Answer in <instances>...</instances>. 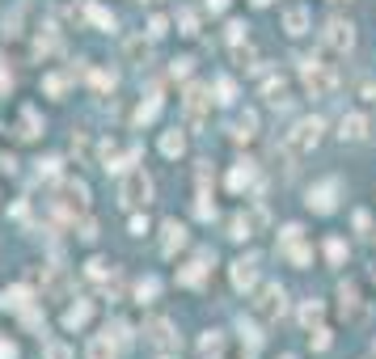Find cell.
Segmentation results:
<instances>
[{
	"label": "cell",
	"instance_id": "1",
	"mask_svg": "<svg viewBox=\"0 0 376 359\" xmlns=\"http://www.w3.org/2000/svg\"><path fill=\"white\" fill-rule=\"evenodd\" d=\"M284 309H288V292H284L279 283H262V287L254 292V317H258L262 326L279 322V317H284Z\"/></svg>",
	"mask_w": 376,
	"mask_h": 359
},
{
	"label": "cell",
	"instance_id": "2",
	"mask_svg": "<svg viewBox=\"0 0 376 359\" xmlns=\"http://www.w3.org/2000/svg\"><path fill=\"white\" fill-rule=\"evenodd\" d=\"M300 81H304V89H309L313 97H330L334 85H338V72H334V64L304 60V64H300Z\"/></svg>",
	"mask_w": 376,
	"mask_h": 359
},
{
	"label": "cell",
	"instance_id": "3",
	"mask_svg": "<svg viewBox=\"0 0 376 359\" xmlns=\"http://www.w3.org/2000/svg\"><path fill=\"white\" fill-rule=\"evenodd\" d=\"M321 131H326V123H321L317 115H313V119H300V123L284 135V148L292 152V157H304V152H313V148H317Z\"/></svg>",
	"mask_w": 376,
	"mask_h": 359
},
{
	"label": "cell",
	"instance_id": "4",
	"mask_svg": "<svg viewBox=\"0 0 376 359\" xmlns=\"http://www.w3.org/2000/svg\"><path fill=\"white\" fill-rule=\"evenodd\" d=\"M119 203L123 208H148L152 203V178L144 169H131L123 178V186H119Z\"/></svg>",
	"mask_w": 376,
	"mask_h": 359
},
{
	"label": "cell",
	"instance_id": "5",
	"mask_svg": "<svg viewBox=\"0 0 376 359\" xmlns=\"http://www.w3.org/2000/svg\"><path fill=\"white\" fill-rule=\"evenodd\" d=\"M338 190H343V182H338V178L317 182V186L309 190V208H313L317 216H330V212L338 208Z\"/></svg>",
	"mask_w": 376,
	"mask_h": 359
},
{
	"label": "cell",
	"instance_id": "6",
	"mask_svg": "<svg viewBox=\"0 0 376 359\" xmlns=\"http://www.w3.org/2000/svg\"><path fill=\"white\" fill-rule=\"evenodd\" d=\"M85 208H89V186L76 182V178H68L60 186V212L64 216H85Z\"/></svg>",
	"mask_w": 376,
	"mask_h": 359
},
{
	"label": "cell",
	"instance_id": "7",
	"mask_svg": "<svg viewBox=\"0 0 376 359\" xmlns=\"http://www.w3.org/2000/svg\"><path fill=\"white\" fill-rule=\"evenodd\" d=\"M321 38H326V47H330V51L347 56V51L355 47V26H351L347 17H330V22H326V34H321Z\"/></svg>",
	"mask_w": 376,
	"mask_h": 359
},
{
	"label": "cell",
	"instance_id": "8",
	"mask_svg": "<svg viewBox=\"0 0 376 359\" xmlns=\"http://www.w3.org/2000/svg\"><path fill=\"white\" fill-rule=\"evenodd\" d=\"M211 262H216V258H211V249H203L195 262L178 267V283H182V287H203V283H207V275H211Z\"/></svg>",
	"mask_w": 376,
	"mask_h": 359
},
{
	"label": "cell",
	"instance_id": "9",
	"mask_svg": "<svg viewBox=\"0 0 376 359\" xmlns=\"http://www.w3.org/2000/svg\"><path fill=\"white\" fill-rule=\"evenodd\" d=\"M144 334H148V342L161 347V351H174V347H178V330H174L170 317H148V322H144Z\"/></svg>",
	"mask_w": 376,
	"mask_h": 359
},
{
	"label": "cell",
	"instance_id": "10",
	"mask_svg": "<svg viewBox=\"0 0 376 359\" xmlns=\"http://www.w3.org/2000/svg\"><path fill=\"white\" fill-rule=\"evenodd\" d=\"M207 85H190L186 89V123L190 127H203V119H207Z\"/></svg>",
	"mask_w": 376,
	"mask_h": 359
},
{
	"label": "cell",
	"instance_id": "11",
	"mask_svg": "<svg viewBox=\"0 0 376 359\" xmlns=\"http://www.w3.org/2000/svg\"><path fill=\"white\" fill-rule=\"evenodd\" d=\"M186 241H190V237H186V224H178V220H165V224H161V253H165V258H174Z\"/></svg>",
	"mask_w": 376,
	"mask_h": 359
},
{
	"label": "cell",
	"instance_id": "12",
	"mask_svg": "<svg viewBox=\"0 0 376 359\" xmlns=\"http://www.w3.org/2000/svg\"><path fill=\"white\" fill-rule=\"evenodd\" d=\"M309 5H300V0H292V5L284 9V30L292 34V38H300V34H309Z\"/></svg>",
	"mask_w": 376,
	"mask_h": 359
},
{
	"label": "cell",
	"instance_id": "13",
	"mask_svg": "<svg viewBox=\"0 0 376 359\" xmlns=\"http://www.w3.org/2000/svg\"><path fill=\"white\" fill-rule=\"evenodd\" d=\"M338 309L347 322H359L363 317V300H359V287L355 283H338Z\"/></svg>",
	"mask_w": 376,
	"mask_h": 359
},
{
	"label": "cell",
	"instance_id": "14",
	"mask_svg": "<svg viewBox=\"0 0 376 359\" xmlns=\"http://www.w3.org/2000/svg\"><path fill=\"white\" fill-rule=\"evenodd\" d=\"M229 275H233V287H237V292H250V287L258 283V258H237Z\"/></svg>",
	"mask_w": 376,
	"mask_h": 359
},
{
	"label": "cell",
	"instance_id": "15",
	"mask_svg": "<svg viewBox=\"0 0 376 359\" xmlns=\"http://www.w3.org/2000/svg\"><path fill=\"white\" fill-rule=\"evenodd\" d=\"M0 309H5V313H22V309H30V287H26V283L5 287V292H0Z\"/></svg>",
	"mask_w": 376,
	"mask_h": 359
},
{
	"label": "cell",
	"instance_id": "16",
	"mask_svg": "<svg viewBox=\"0 0 376 359\" xmlns=\"http://www.w3.org/2000/svg\"><path fill=\"white\" fill-rule=\"evenodd\" d=\"M85 359H119V342L111 334H93L85 347Z\"/></svg>",
	"mask_w": 376,
	"mask_h": 359
},
{
	"label": "cell",
	"instance_id": "17",
	"mask_svg": "<svg viewBox=\"0 0 376 359\" xmlns=\"http://www.w3.org/2000/svg\"><path fill=\"white\" fill-rule=\"evenodd\" d=\"M338 135H343V140H351V144H359V140L368 135V119H363V115H343Z\"/></svg>",
	"mask_w": 376,
	"mask_h": 359
},
{
	"label": "cell",
	"instance_id": "18",
	"mask_svg": "<svg viewBox=\"0 0 376 359\" xmlns=\"http://www.w3.org/2000/svg\"><path fill=\"white\" fill-rule=\"evenodd\" d=\"M254 178H258V174H254V165H250V161H241V165H233V174H229V190H237V194H241V190H250V186H254Z\"/></svg>",
	"mask_w": 376,
	"mask_h": 359
},
{
	"label": "cell",
	"instance_id": "19",
	"mask_svg": "<svg viewBox=\"0 0 376 359\" xmlns=\"http://www.w3.org/2000/svg\"><path fill=\"white\" fill-rule=\"evenodd\" d=\"M156 115H161V93H148V97L140 101V106H136V119H131V123H136V127H144V123H152Z\"/></svg>",
	"mask_w": 376,
	"mask_h": 359
},
{
	"label": "cell",
	"instance_id": "20",
	"mask_svg": "<svg viewBox=\"0 0 376 359\" xmlns=\"http://www.w3.org/2000/svg\"><path fill=\"white\" fill-rule=\"evenodd\" d=\"M161 152H165L170 161H178L182 152H186V135H182L178 127H174V131H165V135H161Z\"/></svg>",
	"mask_w": 376,
	"mask_h": 359
},
{
	"label": "cell",
	"instance_id": "21",
	"mask_svg": "<svg viewBox=\"0 0 376 359\" xmlns=\"http://www.w3.org/2000/svg\"><path fill=\"white\" fill-rule=\"evenodd\" d=\"M85 17H89L97 30H115V26H119V22H115V13H111V9H101L97 0H89V5H85Z\"/></svg>",
	"mask_w": 376,
	"mask_h": 359
},
{
	"label": "cell",
	"instance_id": "22",
	"mask_svg": "<svg viewBox=\"0 0 376 359\" xmlns=\"http://www.w3.org/2000/svg\"><path fill=\"white\" fill-rule=\"evenodd\" d=\"M89 317H93V304H89V300H76L72 309L64 313V326H68V330H76V326H85Z\"/></svg>",
	"mask_w": 376,
	"mask_h": 359
},
{
	"label": "cell",
	"instance_id": "23",
	"mask_svg": "<svg viewBox=\"0 0 376 359\" xmlns=\"http://www.w3.org/2000/svg\"><path fill=\"white\" fill-rule=\"evenodd\" d=\"M38 131H42V127H38V110L26 106V110H22V123H17V140H34Z\"/></svg>",
	"mask_w": 376,
	"mask_h": 359
},
{
	"label": "cell",
	"instance_id": "24",
	"mask_svg": "<svg viewBox=\"0 0 376 359\" xmlns=\"http://www.w3.org/2000/svg\"><path fill=\"white\" fill-rule=\"evenodd\" d=\"M262 97L271 101V106H279V101H288V85H284V76H271L262 85Z\"/></svg>",
	"mask_w": 376,
	"mask_h": 359
},
{
	"label": "cell",
	"instance_id": "25",
	"mask_svg": "<svg viewBox=\"0 0 376 359\" xmlns=\"http://www.w3.org/2000/svg\"><path fill=\"white\" fill-rule=\"evenodd\" d=\"M284 249H288V262H292V267H309V262H313V249H309L304 241H288Z\"/></svg>",
	"mask_w": 376,
	"mask_h": 359
},
{
	"label": "cell",
	"instance_id": "26",
	"mask_svg": "<svg viewBox=\"0 0 376 359\" xmlns=\"http://www.w3.org/2000/svg\"><path fill=\"white\" fill-rule=\"evenodd\" d=\"M123 51H127V60H131V64H148V51H152V47H148V38H127Z\"/></svg>",
	"mask_w": 376,
	"mask_h": 359
},
{
	"label": "cell",
	"instance_id": "27",
	"mask_svg": "<svg viewBox=\"0 0 376 359\" xmlns=\"http://www.w3.org/2000/svg\"><path fill=\"white\" fill-rule=\"evenodd\" d=\"M42 359H72V347L60 342V338H51V342H42Z\"/></svg>",
	"mask_w": 376,
	"mask_h": 359
},
{
	"label": "cell",
	"instance_id": "28",
	"mask_svg": "<svg viewBox=\"0 0 376 359\" xmlns=\"http://www.w3.org/2000/svg\"><path fill=\"white\" fill-rule=\"evenodd\" d=\"M195 216L199 220H216V203H211L207 190H199V199H195Z\"/></svg>",
	"mask_w": 376,
	"mask_h": 359
},
{
	"label": "cell",
	"instance_id": "29",
	"mask_svg": "<svg viewBox=\"0 0 376 359\" xmlns=\"http://www.w3.org/2000/svg\"><path fill=\"white\" fill-rule=\"evenodd\" d=\"M220 347H224V334H220V330H207V334H203V342H199V351H203V355H220Z\"/></svg>",
	"mask_w": 376,
	"mask_h": 359
},
{
	"label": "cell",
	"instance_id": "30",
	"mask_svg": "<svg viewBox=\"0 0 376 359\" xmlns=\"http://www.w3.org/2000/svg\"><path fill=\"white\" fill-rule=\"evenodd\" d=\"M326 258H330V267H343V262H347V245H343L338 237L326 241Z\"/></svg>",
	"mask_w": 376,
	"mask_h": 359
},
{
	"label": "cell",
	"instance_id": "31",
	"mask_svg": "<svg viewBox=\"0 0 376 359\" xmlns=\"http://www.w3.org/2000/svg\"><path fill=\"white\" fill-rule=\"evenodd\" d=\"M156 292H161V283H156V279H140V283H136V300H140V304L156 300Z\"/></svg>",
	"mask_w": 376,
	"mask_h": 359
},
{
	"label": "cell",
	"instance_id": "32",
	"mask_svg": "<svg viewBox=\"0 0 376 359\" xmlns=\"http://www.w3.org/2000/svg\"><path fill=\"white\" fill-rule=\"evenodd\" d=\"M300 322H304L309 330L321 322V300H309V304H304V309H300Z\"/></svg>",
	"mask_w": 376,
	"mask_h": 359
},
{
	"label": "cell",
	"instance_id": "33",
	"mask_svg": "<svg viewBox=\"0 0 376 359\" xmlns=\"http://www.w3.org/2000/svg\"><path fill=\"white\" fill-rule=\"evenodd\" d=\"M216 93H220V97H216V101H224V106H229V101H233V97H237V85H233V81H229V76H220V81H216Z\"/></svg>",
	"mask_w": 376,
	"mask_h": 359
},
{
	"label": "cell",
	"instance_id": "34",
	"mask_svg": "<svg viewBox=\"0 0 376 359\" xmlns=\"http://www.w3.org/2000/svg\"><path fill=\"white\" fill-rule=\"evenodd\" d=\"M229 228H233V233H229V237H233V241H245V237H250V233H254V228H250V220H245V216H233V224H229Z\"/></svg>",
	"mask_w": 376,
	"mask_h": 359
},
{
	"label": "cell",
	"instance_id": "35",
	"mask_svg": "<svg viewBox=\"0 0 376 359\" xmlns=\"http://www.w3.org/2000/svg\"><path fill=\"white\" fill-rule=\"evenodd\" d=\"M42 89H47L51 97H64V89H68V76H47V81H42Z\"/></svg>",
	"mask_w": 376,
	"mask_h": 359
},
{
	"label": "cell",
	"instance_id": "36",
	"mask_svg": "<svg viewBox=\"0 0 376 359\" xmlns=\"http://www.w3.org/2000/svg\"><path fill=\"white\" fill-rule=\"evenodd\" d=\"M178 26H182V34H199V17H195L190 9H182V13H178Z\"/></svg>",
	"mask_w": 376,
	"mask_h": 359
},
{
	"label": "cell",
	"instance_id": "37",
	"mask_svg": "<svg viewBox=\"0 0 376 359\" xmlns=\"http://www.w3.org/2000/svg\"><path fill=\"white\" fill-rule=\"evenodd\" d=\"M330 347V330L326 326H313V351H326Z\"/></svg>",
	"mask_w": 376,
	"mask_h": 359
},
{
	"label": "cell",
	"instance_id": "38",
	"mask_svg": "<svg viewBox=\"0 0 376 359\" xmlns=\"http://www.w3.org/2000/svg\"><path fill=\"white\" fill-rule=\"evenodd\" d=\"M22 326H26V330H42V317H38V309H22Z\"/></svg>",
	"mask_w": 376,
	"mask_h": 359
},
{
	"label": "cell",
	"instance_id": "39",
	"mask_svg": "<svg viewBox=\"0 0 376 359\" xmlns=\"http://www.w3.org/2000/svg\"><path fill=\"white\" fill-rule=\"evenodd\" d=\"M165 30H170V17H152V22H148V34H152V38H161Z\"/></svg>",
	"mask_w": 376,
	"mask_h": 359
},
{
	"label": "cell",
	"instance_id": "40",
	"mask_svg": "<svg viewBox=\"0 0 376 359\" xmlns=\"http://www.w3.org/2000/svg\"><path fill=\"white\" fill-rule=\"evenodd\" d=\"M300 233H304L300 224H284V233H279V241H284V245H288V241H300Z\"/></svg>",
	"mask_w": 376,
	"mask_h": 359
},
{
	"label": "cell",
	"instance_id": "41",
	"mask_svg": "<svg viewBox=\"0 0 376 359\" xmlns=\"http://www.w3.org/2000/svg\"><path fill=\"white\" fill-rule=\"evenodd\" d=\"M38 174H47V178H56V174H60V161H56V157H47V161H38Z\"/></svg>",
	"mask_w": 376,
	"mask_h": 359
},
{
	"label": "cell",
	"instance_id": "42",
	"mask_svg": "<svg viewBox=\"0 0 376 359\" xmlns=\"http://www.w3.org/2000/svg\"><path fill=\"white\" fill-rule=\"evenodd\" d=\"M93 85L97 89H115V72H93Z\"/></svg>",
	"mask_w": 376,
	"mask_h": 359
},
{
	"label": "cell",
	"instance_id": "43",
	"mask_svg": "<svg viewBox=\"0 0 376 359\" xmlns=\"http://www.w3.org/2000/svg\"><path fill=\"white\" fill-rule=\"evenodd\" d=\"M245 38V22H229V42H241Z\"/></svg>",
	"mask_w": 376,
	"mask_h": 359
},
{
	"label": "cell",
	"instance_id": "44",
	"mask_svg": "<svg viewBox=\"0 0 376 359\" xmlns=\"http://www.w3.org/2000/svg\"><path fill=\"white\" fill-rule=\"evenodd\" d=\"M0 359H17V342H9V338H0Z\"/></svg>",
	"mask_w": 376,
	"mask_h": 359
},
{
	"label": "cell",
	"instance_id": "45",
	"mask_svg": "<svg viewBox=\"0 0 376 359\" xmlns=\"http://www.w3.org/2000/svg\"><path fill=\"white\" fill-rule=\"evenodd\" d=\"M170 76H190V60H174V68H170Z\"/></svg>",
	"mask_w": 376,
	"mask_h": 359
},
{
	"label": "cell",
	"instance_id": "46",
	"mask_svg": "<svg viewBox=\"0 0 376 359\" xmlns=\"http://www.w3.org/2000/svg\"><path fill=\"white\" fill-rule=\"evenodd\" d=\"M148 233V220L144 216H131V237H144Z\"/></svg>",
	"mask_w": 376,
	"mask_h": 359
},
{
	"label": "cell",
	"instance_id": "47",
	"mask_svg": "<svg viewBox=\"0 0 376 359\" xmlns=\"http://www.w3.org/2000/svg\"><path fill=\"white\" fill-rule=\"evenodd\" d=\"M355 228L368 233V228H372V216H368V212H355Z\"/></svg>",
	"mask_w": 376,
	"mask_h": 359
},
{
	"label": "cell",
	"instance_id": "48",
	"mask_svg": "<svg viewBox=\"0 0 376 359\" xmlns=\"http://www.w3.org/2000/svg\"><path fill=\"white\" fill-rule=\"evenodd\" d=\"M17 22H22V13H9L5 17V34H17Z\"/></svg>",
	"mask_w": 376,
	"mask_h": 359
},
{
	"label": "cell",
	"instance_id": "49",
	"mask_svg": "<svg viewBox=\"0 0 376 359\" xmlns=\"http://www.w3.org/2000/svg\"><path fill=\"white\" fill-rule=\"evenodd\" d=\"M81 237H85V241H93V237H97V224H93V220H85V224H81Z\"/></svg>",
	"mask_w": 376,
	"mask_h": 359
},
{
	"label": "cell",
	"instance_id": "50",
	"mask_svg": "<svg viewBox=\"0 0 376 359\" xmlns=\"http://www.w3.org/2000/svg\"><path fill=\"white\" fill-rule=\"evenodd\" d=\"M207 9H211V13H224V9H229V0H207Z\"/></svg>",
	"mask_w": 376,
	"mask_h": 359
},
{
	"label": "cell",
	"instance_id": "51",
	"mask_svg": "<svg viewBox=\"0 0 376 359\" xmlns=\"http://www.w3.org/2000/svg\"><path fill=\"white\" fill-rule=\"evenodd\" d=\"M363 97H368V101H376V81H368V85H363Z\"/></svg>",
	"mask_w": 376,
	"mask_h": 359
},
{
	"label": "cell",
	"instance_id": "52",
	"mask_svg": "<svg viewBox=\"0 0 376 359\" xmlns=\"http://www.w3.org/2000/svg\"><path fill=\"white\" fill-rule=\"evenodd\" d=\"M254 5H258V9H262V5H271V0H254Z\"/></svg>",
	"mask_w": 376,
	"mask_h": 359
},
{
	"label": "cell",
	"instance_id": "53",
	"mask_svg": "<svg viewBox=\"0 0 376 359\" xmlns=\"http://www.w3.org/2000/svg\"><path fill=\"white\" fill-rule=\"evenodd\" d=\"M284 359H296V355H284Z\"/></svg>",
	"mask_w": 376,
	"mask_h": 359
},
{
	"label": "cell",
	"instance_id": "54",
	"mask_svg": "<svg viewBox=\"0 0 376 359\" xmlns=\"http://www.w3.org/2000/svg\"><path fill=\"white\" fill-rule=\"evenodd\" d=\"M207 359H216V355H207Z\"/></svg>",
	"mask_w": 376,
	"mask_h": 359
},
{
	"label": "cell",
	"instance_id": "55",
	"mask_svg": "<svg viewBox=\"0 0 376 359\" xmlns=\"http://www.w3.org/2000/svg\"><path fill=\"white\" fill-rule=\"evenodd\" d=\"M372 355H376V347H372Z\"/></svg>",
	"mask_w": 376,
	"mask_h": 359
},
{
	"label": "cell",
	"instance_id": "56",
	"mask_svg": "<svg viewBox=\"0 0 376 359\" xmlns=\"http://www.w3.org/2000/svg\"><path fill=\"white\" fill-rule=\"evenodd\" d=\"M165 359H170V355H165Z\"/></svg>",
	"mask_w": 376,
	"mask_h": 359
}]
</instances>
